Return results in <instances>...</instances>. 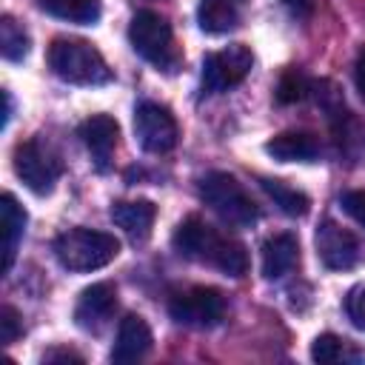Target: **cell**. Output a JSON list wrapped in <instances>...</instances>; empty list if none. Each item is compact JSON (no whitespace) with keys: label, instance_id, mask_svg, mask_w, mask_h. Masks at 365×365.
<instances>
[{"label":"cell","instance_id":"6da1fadb","mask_svg":"<svg viewBox=\"0 0 365 365\" xmlns=\"http://www.w3.org/2000/svg\"><path fill=\"white\" fill-rule=\"evenodd\" d=\"M48 66L71 86H103L111 80V68L106 66L103 54L91 43L74 37H57L48 46Z\"/></svg>","mask_w":365,"mask_h":365},{"label":"cell","instance_id":"d6986e66","mask_svg":"<svg viewBox=\"0 0 365 365\" xmlns=\"http://www.w3.org/2000/svg\"><path fill=\"white\" fill-rule=\"evenodd\" d=\"M197 20H200V29L202 31H208V34H225V31L237 29V23H240L237 0H200Z\"/></svg>","mask_w":365,"mask_h":365},{"label":"cell","instance_id":"3957f363","mask_svg":"<svg viewBox=\"0 0 365 365\" xmlns=\"http://www.w3.org/2000/svg\"><path fill=\"white\" fill-rule=\"evenodd\" d=\"M200 197L202 202L228 225L248 228L259 220V208L251 200V194L242 188V182L225 171H211L200 180Z\"/></svg>","mask_w":365,"mask_h":365},{"label":"cell","instance_id":"603a6c76","mask_svg":"<svg viewBox=\"0 0 365 365\" xmlns=\"http://www.w3.org/2000/svg\"><path fill=\"white\" fill-rule=\"evenodd\" d=\"M0 51H3V57L11 60V63H17V60H23V57L29 54V34H26V29H23L14 17H9V14L0 20Z\"/></svg>","mask_w":365,"mask_h":365},{"label":"cell","instance_id":"5bb4252c","mask_svg":"<svg viewBox=\"0 0 365 365\" xmlns=\"http://www.w3.org/2000/svg\"><path fill=\"white\" fill-rule=\"evenodd\" d=\"M157 217V205L151 200H125L111 205V220L117 228H123L134 242L148 240L151 225Z\"/></svg>","mask_w":365,"mask_h":365},{"label":"cell","instance_id":"9a60e30c","mask_svg":"<svg viewBox=\"0 0 365 365\" xmlns=\"http://www.w3.org/2000/svg\"><path fill=\"white\" fill-rule=\"evenodd\" d=\"M299 259V242L294 234L282 231V234H274L265 240L262 245V277L265 279H279L285 274L294 271Z\"/></svg>","mask_w":365,"mask_h":365},{"label":"cell","instance_id":"4dcf8cb0","mask_svg":"<svg viewBox=\"0 0 365 365\" xmlns=\"http://www.w3.org/2000/svg\"><path fill=\"white\" fill-rule=\"evenodd\" d=\"M237 3H242V0H237Z\"/></svg>","mask_w":365,"mask_h":365},{"label":"cell","instance_id":"8fae6325","mask_svg":"<svg viewBox=\"0 0 365 365\" xmlns=\"http://www.w3.org/2000/svg\"><path fill=\"white\" fill-rule=\"evenodd\" d=\"M80 140L88 148V154L94 160V168L97 171H108L111 157H114V148H117V140H120L117 120L108 117V114H91L80 125Z\"/></svg>","mask_w":365,"mask_h":365},{"label":"cell","instance_id":"e0dca14e","mask_svg":"<svg viewBox=\"0 0 365 365\" xmlns=\"http://www.w3.org/2000/svg\"><path fill=\"white\" fill-rule=\"evenodd\" d=\"M265 151L279 163H311L319 154V143L308 131H282L265 143Z\"/></svg>","mask_w":365,"mask_h":365},{"label":"cell","instance_id":"4316f807","mask_svg":"<svg viewBox=\"0 0 365 365\" xmlns=\"http://www.w3.org/2000/svg\"><path fill=\"white\" fill-rule=\"evenodd\" d=\"M339 202H342V211H345L356 225L365 228V191H345V194L339 197Z\"/></svg>","mask_w":365,"mask_h":365},{"label":"cell","instance_id":"5b68a950","mask_svg":"<svg viewBox=\"0 0 365 365\" xmlns=\"http://www.w3.org/2000/svg\"><path fill=\"white\" fill-rule=\"evenodd\" d=\"M14 174L23 180L29 191H34L37 197H46L54 191V182L60 180L63 165L57 154H51L43 143L29 140L14 148Z\"/></svg>","mask_w":365,"mask_h":365},{"label":"cell","instance_id":"ffe728a7","mask_svg":"<svg viewBox=\"0 0 365 365\" xmlns=\"http://www.w3.org/2000/svg\"><path fill=\"white\" fill-rule=\"evenodd\" d=\"M37 6L60 20L68 23H80V26H91L100 20V0H37Z\"/></svg>","mask_w":365,"mask_h":365},{"label":"cell","instance_id":"30bf717a","mask_svg":"<svg viewBox=\"0 0 365 365\" xmlns=\"http://www.w3.org/2000/svg\"><path fill=\"white\" fill-rule=\"evenodd\" d=\"M114 311H117V291H114V285L111 282H94V285H88L80 294V299L74 305V322L83 331L97 334V331H103L108 325Z\"/></svg>","mask_w":365,"mask_h":365},{"label":"cell","instance_id":"f546056e","mask_svg":"<svg viewBox=\"0 0 365 365\" xmlns=\"http://www.w3.org/2000/svg\"><path fill=\"white\" fill-rule=\"evenodd\" d=\"M354 83H356L359 97L365 100V48H362L359 57H356V66H354Z\"/></svg>","mask_w":365,"mask_h":365},{"label":"cell","instance_id":"7402d4cb","mask_svg":"<svg viewBox=\"0 0 365 365\" xmlns=\"http://www.w3.org/2000/svg\"><path fill=\"white\" fill-rule=\"evenodd\" d=\"M211 265H217L228 277H242L248 271V251H245L242 242L222 237L217 251H214V257H211Z\"/></svg>","mask_w":365,"mask_h":365},{"label":"cell","instance_id":"52a82bcc","mask_svg":"<svg viewBox=\"0 0 365 365\" xmlns=\"http://www.w3.org/2000/svg\"><path fill=\"white\" fill-rule=\"evenodd\" d=\"M168 314L180 322V325H191V328H211L222 319L225 314V297L217 288H188L171 297L168 302Z\"/></svg>","mask_w":365,"mask_h":365},{"label":"cell","instance_id":"f1b7e54d","mask_svg":"<svg viewBox=\"0 0 365 365\" xmlns=\"http://www.w3.org/2000/svg\"><path fill=\"white\" fill-rule=\"evenodd\" d=\"M282 3H285V9H288L294 17H299V20L311 17V11H314V0H282Z\"/></svg>","mask_w":365,"mask_h":365},{"label":"cell","instance_id":"4fadbf2b","mask_svg":"<svg viewBox=\"0 0 365 365\" xmlns=\"http://www.w3.org/2000/svg\"><path fill=\"white\" fill-rule=\"evenodd\" d=\"M151 342H154V336H151L148 322L137 314H128V317H123V322L117 328V339H114V348H111V362H117V365L137 362L151 351Z\"/></svg>","mask_w":365,"mask_h":365},{"label":"cell","instance_id":"ba28073f","mask_svg":"<svg viewBox=\"0 0 365 365\" xmlns=\"http://www.w3.org/2000/svg\"><path fill=\"white\" fill-rule=\"evenodd\" d=\"M134 134H137V143L148 154H168L177 145L180 128H177L174 114L165 106L145 100L134 111Z\"/></svg>","mask_w":365,"mask_h":365},{"label":"cell","instance_id":"d4e9b609","mask_svg":"<svg viewBox=\"0 0 365 365\" xmlns=\"http://www.w3.org/2000/svg\"><path fill=\"white\" fill-rule=\"evenodd\" d=\"M345 311H348V319L354 322V328L365 331V282L354 285L345 297Z\"/></svg>","mask_w":365,"mask_h":365},{"label":"cell","instance_id":"484cf974","mask_svg":"<svg viewBox=\"0 0 365 365\" xmlns=\"http://www.w3.org/2000/svg\"><path fill=\"white\" fill-rule=\"evenodd\" d=\"M20 334H23L20 314H17L11 305H3V308H0V345H11Z\"/></svg>","mask_w":365,"mask_h":365},{"label":"cell","instance_id":"83f0119b","mask_svg":"<svg viewBox=\"0 0 365 365\" xmlns=\"http://www.w3.org/2000/svg\"><path fill=\"white\" fill-rule=\"evenodd\" d=\"M43 362H83V356L80 354H74V351H66V348H54V351H48V354H43Z\"/></svg>","mask_w":365,"mask_h":365},{"label":"cell","instance_id":"cb8c5ba5","mask_svg":"<svg viewBox=\"0 0 365 365\" xmlns=\"http://www.w3.org/2000/svg\"><path fill=\"white\" fill-rule=\"evenodd\" d=\"M308 91V80L302 77V71L297 68H288L282 77H279V86H277V103L288 106V103H297L302 100Z\"/></svg>","mask_w":365,"mask_h":365},{"label":"cell","instance_id":"277c9868","mask_svg":"<svg viewBox=\"0 0 365 365\" xmlns=\"http://www.w3.org/2000/svg\"><path fill=\"white\" fill-rule=\"evenodd\" d=\"M128 40H131V48L154 63L157 68H171L177 63V51H174V34H171V26L163 14L157 11H137L131 17V26H128Z\"/></svg>","mask_w":365,"mask_h":365},{"label":"cell","instance_id":"44dd1931","mask_svg":"<svg viewBox=\"0 0 365 365\" xmlns=\"http://www.w3.org/2000/svg\"><path fill=\"white\" fill-rule=\"evenodd\" d=\"M259 185H262V191L274 200V205H279L282 214H288V217H305V214H308L311 200H308L302 191L291 188L288 182L271 180V177H259Z\"/></svg>","mask_w":365,"mask_h":365},{"label":"cell","instance_id":"7a4b0ae2","mask_svg":"<svg viewBox=\"0 0 365 365\" xmlns=\"http://www.w3.org/2000/svg\"><path fill=\"white\" fill-rule=\"evenodd\" d=\"M120 254V240L94 228H68L54 240V257L68 271H97Z\"/></svg>","mask_w":365,"mask_h":365},{"label":"cell","instance_id":"8992f818","mask_svg":"<svg viewBox=\"0 0 365 365\" xmlns=\"http://www.w3.org/2000/svg\"><path fill=\"white\" fill-rule=\"evenodd\" d=\"M251 66H254V54L242 43L211 51L202 60V88L211 94H222L228 88L240 86L251 74Z\"/></svg>","mask_w":365,"mask_h":365},{"label":"cell","instance_id":"9c48e42d","mask_svg":"<svg viewBox=\"0 0 365 365\" xmlns=\"http://www.w3.org/2000/svg\"><path fill=\"white\" fill-rule=\"evenodd\" d=\"M317 257L325 268L331 271H348L354 265H359V259L365 257L362 242L356 234H351L348 228H342L334 220H322L317 228Z\"/></svg>","mask_w":365,"mask_h":365},{"label":"cell","instance_id":"ac0fdd59","mask_svg":"<svg viewBox=\"0 0 365 365\" xmlns=\"http://www.w3.org/2000/svg\"><path fill=\"white\" fill-rule=\"evenodd\" d=\"M311 356L322 365H339V362H365V351L359 345H354L351 339L345 336H336V334H322L314 339L311 345Z\"/></svg>","mask_w":365,"mask_h":365},{"label":"cell","instance_id":"7c38bea8","mask_svg":"<svg viewBox=\"0 0 365 365\" xmlns=\"http://www.w3.org/2000/svg\"><path fill=\"white\" fill-rule=\"evenodd\" d=\"M220 240H222V237H220L208 222H202L200 217L182 220V222L177 225L174 237H171L174 248H177L182 257H188V259H205V262H211V257H214Z\"/></svg>","mask_w":365,"mask_h":365},{"label":"cell","instance_id":"2e32d148","mask_svg":"<svg viewBox=\"0 0 365 365\" xmlns=\"http://www.w3.org/2000/svg\"><path fill=\"white\" fill-rule=\"evenodd\" d=\"M0 225H3V274H9L26 231V211L11 194L0 197Z\"/></svg>","mask_w":365,"mask_h":365}]
</instances>
